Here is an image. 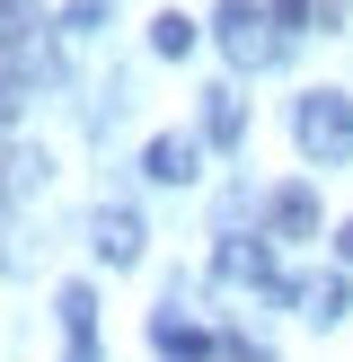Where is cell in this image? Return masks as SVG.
I'll use <instances>...</instances> for the list:
<instances>
[{
    "label": "cell",
    "instance_id": "cell-1",
    "mask_svg": "<svg viewBox=\"0 0 353 362\" xmlns=\"http://www.w3.org/2000/svg\"><path fill=\"white\" fill-rule=\"evenodd\" d=\"M292 133H300V151H309L318 168L353 159V98H345V88H309L300 115H292Z\"/></svg>",
    "mask_w": 353,
    "mask_h": 362
},
{
    "label": "cell",
    "instance_id": "cell-2",
    "mask_svg": "<svg viewBox=\"0 0 353 362\" xmlns=\"http://www.w3.org/2000/svg\"><path fill=\"white\" fill-rule=\"evenodd\" d=\"M212 27H221L229 62H265V53H274V35H265V9H256V0H221V9H212Z\"/></svg>",
    "mask_w": 353,
    "mask_h": 362
},
{
    "label": "cell",
    "instance_id": "cell-3",
    "mask_svg": "<svg viewBox=\"0 0 353 362\" xmlns=\"http://www.w3.org/2000/svg\"><path fill=\"white\" fill-rule=\"evenodd\" d=\"M62 327H71V362H97V292L62 283Z\"/></svg>",
    "mask_w": 353,
    "mask_h": 362
},
{
    "label": "cell",
    "instance_id": "cell-4",
    "mask_svg": "<svg viewBox=\"0 0 353 362\" xmlns=\"http://www.w3.org/2000/svg\"><path fill=\"white\" fill-rule=\"evenodd\" d=\"M194 159H203V151H194V141H186V133H159V141H150V151H141V168H150V177H159V186H186V177H194Z\"/></svg>",
    "mask_w": 353,
    "mask_h": 362
},
{
    "label": "cell",
    "instance_id": "cell-5",
    "mask_svg": "<svg viewBox=\"0 0 353 362\" xmlns=\"http://www.w3.org/2000/svg\"><path fill=\"white\" fill-rule=\"evenodd\" d=\"M97 257H106V265H133V257H141V221H133L124 204L97 212Z\"/></svg>",
    "mask_w": 353,
    "mask_h": 362
},
{
    "label": "cell",
    "instance_id": "cell-6",
    "mask_svg": "<svg viewBox=\"0 0 353 362\" xmlns=\"http://www.w3.org/2000/svg\"><path fill=\"white\" fill-rule=\"evenodd\" d=\"M221 274H229V283H256V292H265V283H274V247L229 239V247H221Z\"/></svg>",
    "mask_w": 353,
    "mask_h": 362
},
{
    "label": "cell",
    "instance_id": "cell-7",
    "mask_svg": "<svg viewBox=\"0 0 353 362\" xmlns=\"http://www.w3.org/2000/svg\"><path fill=\"white\" fill-rule=\"evenodd\" d=\"M274 230H282V239H309V230H318V194L309 186H282L274 194Z\"/></svg>",
    "mask_w": 353,
    "mask_h": 362
},
{
    "label": "cell",
    "instance_id": "cell-8",
    "mask_svg": "<svg viewBox=\"0 0 353 362\" xmlns=\"http://www.w3.org/2000/svg\"><path fill=\"white\" fill-rule=\"evenodd\" d=\"M292 300H300V310H309V318H318V327H327V318H335V310H345V274H318V283H300V292H292Z\"/></svg>",
    "mask_w": 353,
    "mask_h": 362
},
{
    "label": "cell",
    "instance_id": "cell-9",
    "mask_svg": "<svg viewBox=\"0 0 353 362\" xmlns=\"http://www.w3.org/2000/svg\"><path fill=\"white\" fill-rule=\"evenodd\" d=\"M203 98H212V106H203V133H212V141H239V133H247L239 98H229V88H203Z\"/></svg>",
    "mask_w": 353,
    "mask_h": 362
},
{
    "label": "cell",
    "instance_id": "cell-10",
    "mask_svg": "<svg viewBox=\"0 0 353 362\" xmlns=\"http://www.w3.org/2000/svg\"><path fill=\"white\" fill-rule=\"evenodd\" d=\"M150 45L168 53V62H176V53H194V18H186V9H159V18H150Z\"/></svg>",
    "mask_w": 353,
    "mask_h": 362
},
{
    "label": "cell",
    "instance_id": "cell-11",
    "mask_svg": "<svg viewBox=\"0 0 353 362\" xmlns=\"http://www.w3.org/2000/svg\"><path fill=\"white\" fill-rule=\"evenodd\" d=\"M18 106H27V80H18V71H0V124H9Z\"/></svg>",
    "mask_w": 353,
    "mask_h": 362
},
{
    "label": "cell",
    "instance_id": "cell-12",
    "mask_svg": "<svg viewBox=\"0 0 353 362\" xmlns=\"http://www.w3.org/2000/svg\"><path fill=\"white\" fill-rule=\"evenodd\" d=\"M265 9H274L282 27H309V9H318V0H265Z\"/></svg>",
    "mask_w": 353,
    "mask_h": 362
},
{
    "label": "cell",
    "instance_id": "cell-13",
    "mask_svg": "<svg viewBox=\"0 0 353 362\" xmlns=\"http://www.w3.org/2000/svg\"><path fill=\"white\" fill-rule=\"evenodd\" d=\"M106 18V0H71V27H97Z\"/></svg>",
    "mask_w": 353,
    "mask_h": 362
},
{
    "label": "cell",
    "instance_id": "cell-14",
    "mask_svg": "<svg viewBox=\"0 0 353 362\" xmlns=\"http://www.w3.org/2000/svg\"><path fill=\"white\" fill-rule=\"evenodd\" d=\"M335 247H345V265H353V221H345V230H335Z\"/></svg>",
    "mask_w": 353,
    "mask_h": 362
}]
</instances>
